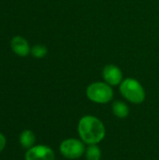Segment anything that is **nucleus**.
<instances>
[{
	"mask_svg": "<svg viewBox=\"0 0 159 160\" xmlns=\"http://www.w3.org/2000/svg\"><path fill=\"white\" fill-rule=\"evenodd\" d=\"M36 142V136L32 130L25 129L23 130L20 135V143L23 148L30 149L33 146H35Z\"/></svg>",
	"mask_w": 159,
	"mask_h": 160,
	"instance_id": "1a4fd4ad",
	"label": "nucleus"
},
{
	"mask_svg": "<svg viewBox=\"0 0 159 160\" xmlns=\"http://www.w3.org/2000/svg\"><path fill=\"white\" fill-rule=\"evenodd\" d=\"M31 55L35 58H43L48 53V49L46 46L41 44H37L31 48Z\"/></svg>",
	"mask_w": 159,
	"mask_h": 160,
	"instance_id": "9b49d317",
	"label": "nucleus"
},
{
	"mask_svg": "<svg viewBox=\"0 0 159 160\" xmlns=\"http://www.w3.org/2000/svg\"><path fill=\"white\" fill-rule=\"evenodd\" d=\"M102 76L105 82H107L111 86L120 85L123 82L122 70L115 65L105 66L102 71Z\"/></svg>",
	"mask_w": 159,
	"mask_h": 160,
	"instance_id": "423d86ee",
	"label": "nucleus"
},
{
	"mask_svg": "<svg viewBox=\"0 0 159 160\" xmlns=\"http://www.w3.org/2000/svg\"><path fill=\"white\" fill-rule=\"evenodd\" d=\"M60 153L66 158L78 159L85 153L84 142L82 140L69 138L64 140L60 144Z\"/></svg>",
	"mask_w": 159,
	"mask_h": 160,
	"instance_id": "20e7f679",
	"label": "nucleus"
},
{
	"mask_svg": "<svg viewBox=\"0 0 159 160\" xmlns=\"http://www.w3.org/2000/svg\"><path fill=\"white\" fill-rule=\"evenodd\" d=\"M25 160H55V155L52 148L47 145H35L28 149Z\"/></svg>",
	"mask_w": 159,
	"mask_h": 160,
	"instance_id": "39448f33",
	"label": "nucleus"
},
{
	"mask_svg": "<svg viewBox=\"0 0 159 160\" xmlns=\"http://www.w3.org/2000/svg\"><path fill=\"white\" fill-rule=\"evenodd\" d=\"M78 133L85 144H98L106 136V128L97 117L84 115L79 121Z\"/></svg>",
	"mask_w": 159,
	"mask_h": 160,
	"instance_id": "f257e3e1",
	"label": "nucleus"
},
{
	"mask_svg": "<svg viewBox=\"0 0 159 160\" xmlns=\"http://www.w3.org/2000/svg\"><path fill=\"white\" fill-rule=\"evenodd\" d=\"M85 158L86 160H100L101 159V150L97 144H89L85 148Z\"/></svg>",
	"mask_w": 159,
	"mask_h": 160,
	"instance_id": "9d476101",
	"label": "nucleus"
},
{
	"mask_svg": "<svg viewBox=\"0 0 159 160\" xmlns=\"http://www.w3.org/2000/svg\"><path fill=\"white\" fill-rule=\"evenodd\" d=\"M10 47L15 54L22 57L27 56L31 52L28 41L21 36H15L11 38Z\"/></svg>",
	"mask_w": 159,
	"mask_h": 160,
	"instance_id": "0eeeda50",
	"label": "nucleus"
},
{
	"mask_svg": "<svg viewBox=\"0 0 159 160\" xmlns=\"http://www.w3.org/2000/svg\"><path fill=\"white\" fill-rule=\"evenodd\" d=\"M6 143H7V140H6V137L0 133V153L5 149L6 147Z\"/></svg>",
	"mask_w": 159,
	"mask_h": 160,
	"instance_id": "f8f14e48",
	"label": "nucleus"
},
{
	"mask_svg": "<svg viewBox=\"0 0 159 160\" xmlns=\"http://www.w3.org/2000/svg\"><path fill=\"white\" fill-rule=\"evenodd\" d=\"M119 89L122 96L131 103L141 104L145 99V90L136 79L127 78L123 80Z\"/></svg>",
	"mask_w": 159,
	"mask_h": 160,
	"instance_id": "f03ea898",
	"label": "nucleus"
},
{
	"mask_svg": "<svg viewBox=\"0 0 159 160\" xmlns=\"http://www.w3.org/2000/svg\"><path fill=\"white\" fill-rule=\"evenodd\" d=\"M112 112L117 118L124 119L129 114V107L126 102L116 100L112 104Z\"/></svg>",
	"mask_w": 159,
	"mask_h": 160,
	"instance_id": "6e6552de",
	"label": "nucleus"
},
{
	"mask_svg": "<svg viewBox=\"0 0 159 160\" xmlns=\"http://www.w3.org/2000/svg\"><path fill=\"white\" fill-rule=\"evenodd\" d=\"M86 96L92 102L106 104L113 98V90L107 82H96L87 87Z\"/></svg>",
	"mask_w": 159,
	"mask_h": 160,
	"instance_id": "7ed1b4c3",
	"label": "nucleus"
}]
</instances>
